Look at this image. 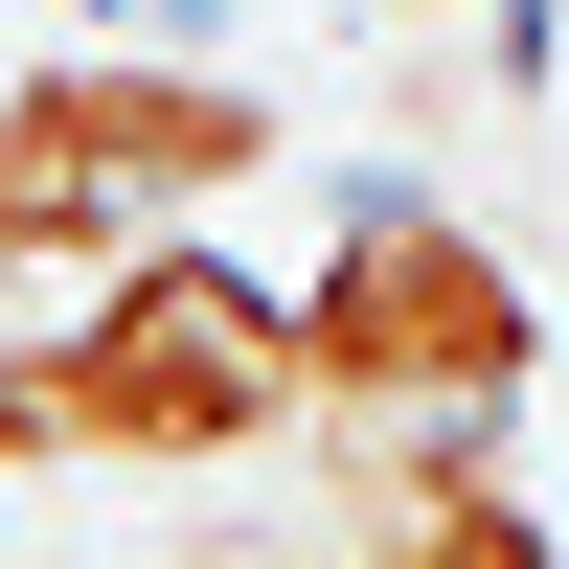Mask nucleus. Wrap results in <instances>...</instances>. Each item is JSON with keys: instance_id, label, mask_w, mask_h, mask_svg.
I'll return each mask as SVG.
<instances>
[{"instance_id": "obj_1", "label": "nucleus", "mask_w": 569, "mask_h": 569, "mask_svg": "<svg viewBox=\"0 0 569 569\" xmlns=\"http://www.w3.org/2000/svg\"><path fill=\"white\" fill-rule=\"evenodd\" d=\"M297 365H319V433H525L547 388V297L479 206L433 182H342L297 251Z\"/></svg>"}, {"instance_id": "obj_2", "label": "nucleus", "mask_w": 569, "mask_h": 569, "mask_svg": "<svg viewBox=\"0 0 569 569\" xmlns=\"http://www.w3.org/2000/svg\"><path fill=\"white\" fill-rule=\"evenodd\" d=\"M228 182H273V91L182 69V46H46L0 91V273H114L160 228H206Z\"/></svg>"}, {"instance_id": "obj_3", "label": "nucleus", "mask_w": 569, "mask_h": 569, "mask_svg": "<svg viewBox=\"0 0 569 569\" xmlns=\"http://www.w3.org/2000/svg\"><path fill=\"white\" fill-rule=\"evenodd\" d=\"M319 569H569V547H547V501L501 479V456H456V479H410V501H365V525H319Z\"/></svg>"}]
</instances>
